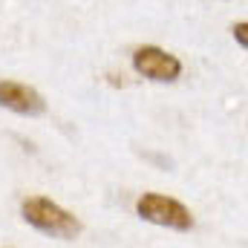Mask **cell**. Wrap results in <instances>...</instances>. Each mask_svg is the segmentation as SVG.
Masks as SVG:
<instances>
[{"label":"cell","instance_id":"5","mask_svg":"<svg viewBox=\"0 0 248 248\" xmlns=\"http://www.w3.org/2000/svg\"><path fill=\"white\" fill-rule=\"evenodd\" d=\"M234 38L240 41V46H248V23H237L234 26Z\"/></svg>","mask_w":248,"mask_h":248},{"label":"cell","instance_id":"2","mask_svg":"<svg viewBox=\"0 0 248 248\" xmlns=\"http://www.w3.org/2000/svg\"><path fill=\"white\" fill-rule=\"evenodd\" d=\"M136 211L141 219L153 222V225H165V228H173V231H187L193 225V217L179 199H170V196H162V193H144L139 202H136Z\"/></svg>","mask_w":248,"mask_h":248},{"label":"cell","instance_id":"3","mask_svg":"<svg viewBox=\"0 0 248 248\" xmlns=\"http://www.w3.org/2000/svg\"><path fill=\"white\" fill-rule=\"evenodd\" d=\"M133 66L150 81H176L182 75V61L159 46H139L133 52Z\"/></svg>","mask_w":248,"mask_h":248},{"label":"cell","instance_id":"4","mask_svg":"<svg viewBox=\"0 0 248 248\" xmlns=\"http://www.w3.org/2000/svg\"><path fill=\"white\" fill-rule=\"evenodd\" d=\"M0 107L15 110L20 116H38V113H44L46 104H44L41 93H35L32 87L17 84V81H0Z\"/></svg>","mask_w":248,"mask_h":248},{"label":"cell","instance_id":"1","mask_svg":"<svg viewBox=\"0 0 248 248\" xmlns=\"http://www.w3.org/2000/svg\"><path fill=\"white\" fill-rule=\"evenodd\" d=\"M20 211H23V219L32 228H38V231H44L49 237L72 240L81 231V222L69 211H63L61 205H55L52 199H46V196H29V199H23Z\"/></svg>","mask_w":248,"mask_h":248}]
</instances>
